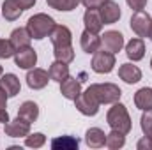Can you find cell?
Masks as SVG:
<instances>
[{
    "instance_id": "3957f363",
    "label": "cell",
    "mask_w": 152,
    "mask_h": 150,
    "mask_svg": "<svg viewBox=\"0 0 152 150\" xmlns=\"http://www.w3.org/2000/svg\"><path fill=\"white\" fill-rule=\"evenodd\" d=\"M75 106H76V110L81 115H85V117H96L99 113L101 103H99L97 95L94 94V90L88 87L85 92H81L75 99Z\"/></svg>"
},
{
    "instance_id": "8fae6325",
    "label": "cell",
    "mask_w": 152,
    "mask_h": 150,
    "mask_svg": "<svg viewBox=\"0 0 152 150\" xmlns=\"http://www.w3.org/2000/svg\"><path fill=\"white\" fill-rule=\"evenodd\" d=\"M101 44L104 50H108L112 53H118L124 48V36L118 30H108L101 36Z\"/></svg>"
},
{
    "instance_id": "8992f818",
    "label": "cell",
    "mask_w": 152,
    "mask_h": 150,
    "mask_svg": "<svg viewBox=\"0 0 152 150\" xmlns=\"http://www.w3.org/2000/svg\"><path fill=\"white\" fill-rule=\"evenodd\" d=\"M129 27L138 37H149V32H151V27H152V18L143 9L142 11H134L133 16H131Z\"/></svg>"
},
{
    "instance_id": "ffe728a7",
    "label": "cell",
    "mask_w": 152,
    "mask_h": 150,
    "mask_svg": "<svg viewBox=\"0 0 152 150\" xmlns=\"http://www.w3.org/2000/svg\"><path fill=\"white\" fill-rule=\"evenodd\" d=\"M50 145L53 150H76L80 147V140L71 136V134H64V136L53 138Z\"/></svg>"
},
{
    "instance_id": "d4e9b609",
    "label": "cell",
    "mask_w": 152,
    "mask_h": 150,
    "mask_svg": "<svg viewBox=\"0 0 152 150\" xmlns=\"http://www.w3.org/2000/svg\"><path fill=\"white\" fill-rule=\"evenodd\" d=\"M48 73H50V79L60 83V81H64V79L69 76V64H64V62H60V60H55V62L50 66Z\"/></svg>"
},
{
    "instance_id": "83f0119b",
    "label": "cell",
    "mask_w": 152,
    "mask_h": 150,
    "mask_svg": "<svg viewBox=\"0 0 152 150\" xmlns=\"http://www.w3.org/2000/svg\"><path fill=\"white\" fill-rule=\"evenodd\" d=\"M46 4H48L51 9L69 12V11H75L76 7H78V4H81V2H80V0H46Z\"/></svg>"
},
{
    "instance_id": "836d02e7",
    "label": "cell",
    "mask_w": 152,
    "mask_h": 150,
    "mask_svg": "<svg viewBox=\"0 0 152 150\" xmlns=\"http://www.w3.org/2000/svg\"><path fill=\"white\" fill-rule=\"evenodd\" d=\"M80 2H81L87 9H99L106 0H80Z\"/></svg>"
},
{
    "instance_id": "9a60e30c",
    "label": "cell",
    "mask_w": 152,
    "mask_h": 150,
    "mask_svg": "<svg viewBox=\"0 0 152 150\" xmlns=\"http://www.w3.org/2000/svg\"><path fill=\"white\" fill-rule=\"evenodd\" d=\"M50 41L53 46H67L73 42V34L69 30V27L66 25H55V28L50 34Z\"/></svg>"
},
{
    "instance_id": "4316f807",
    "label": "cell",
    "mask_w": 152,
    "mask_h": 150,
    "mask_svg": "<svg viewBox=\"0 0 152 150\" xmlns=\"http://www.w3.org/2000/svg\"><path fill=\"white\" fill-rule=\"evenodd\" d=\"M124 145H126V134H122L118 131H113V129H112V133L106 134V147L108 149L118 150V149H122Z\"/></svg>"
},
{
    "instance_id": "9c48e42d",
    "label": "cell",
    "mask_w": 152,
    "mask_h": 150,
    "mask_svg": "<svg viewBox=\"0 0 152 150\" xmlns=\"http://www.w3.org/2000/svg\"><path fill=\"white\" fill-rule=\"evenodd\" d=\"M99 14L103 18V23L104 25H113L120 20L122 16V11H120V5L113 2V0H106L101 7H99Z\"/></svg>"
},
{
    "instance_id": "e0dca14e",
    "label": "cell",
    "mask_w": 152,
    "mask_h": 150,
    "mask_svg": "<svg viewBox=\"0 0 152 150\" xmlns=\"http://www.w3.org/2000/svg\"><path fill=\"white\" fill-rule=\"evenodd\" d=\"M0 87L5 90V94L9 97H16L21 90V83H20L18 76L12 74V73H5V74L0 76Z\"/></svg>"
},
{
    "instance_id": "4fadbf2b",
    "label": "cell",
    "mask_w": 152,
    "mask_h": 150,
    "mask_svg": "<svg viewBox=\"0 0 152 150\" xmlns=\"http://www.w3.org/2000/svg\"><path fill=\"white\" fill-rule=\"evenodd\" d=\"M80 46H81V50L85 51V53H96L99 48H101V37L97 36V34H94V32H90V30H83L81 32V36H80Z\"/></svg>"
},
{
    "instance_id": "5bb4252c",
    "label": "cell",
    "mask_w": 152,
    "mask_h": 150,
    "mask_svg": "<svg viewBox=\"0 0 152 150\" xmlns=\"http://www.w3.org/2000/svg\"><path fill=\"white\" fill-rule=\"evenodd\" d=\"M83 25L87 30L94 32V34H99L103 30V18L99 14V9H87L85 14H83Z\"/></svg>"
},
{
    "instance_id": "ab89813d",
    "label": "cell",
    "mask_w": 152,
    "mask_h": 150,
    "mask_svg": "<svg viewBox=\"0 0 152 150\" xmlns=\"http://www.w3.org/2000/svg\"><path fill=\"white\" fill-rule=\"evenodd\" d=\"M151 67H152V58H151Z\"/></svg>"
},
{
    "instance_id": "30bf717a",
    "label": "cell",
    "mask_w": 152,
    "mask_h": 150,
    "mask_svg": "<svg viewBox=\"0 0 152 150\" xmlns=\"http://www.w3.org/2000/svg\"><path fill=\"white\" fill-rule=\"evenodd\" d=\"M50 81V73L41 69V67H32L28 69L27 73V85L32 88V90H41L48 85Z\"/></svg>"
},
{
    "instance_id": "5b68a950",
    "label": "cell",
    "mask_w": 152,
    "mask_h": 150,
    "mask_svg": "<svg viewBox=\"0 0 152 150\" xmlns=\"http://www.w3.org/2000/svg\"><path fill=\"white\" fill-rule=\"evenodd\" d=\"M92 71L97 74H108L112 73L115 67V53L108 50H97L92 57V64H90Z\"/></svg>"
},
{
    "instance_id": "d590c367",
    "label": "cell",
    "mask_w": 152,
    "mask_h": 150,
    "mask_svg": "<svg viewBox=\"0 0 152 150\" xmlns=\"http://www.w3.org/2000/svg\"><path fill=\"white\" fill-rule=\"evenodd\" d=\"M7 99H9V95H7L5 90L0 87V110H2V108H7Z\"/></svg>"
},
{
    "instance_id": "cb8c5ba5",
    "label": "cell",
    "mask_w": 152,
    "mask_h": 150,
    "mask_svg": "<svg viewBox=\"0 0 152 150\" xmlns=\"http://www.w3.org/2000/svg\"><path fill=\"white\" fill-rule=\"evenodd\" d=\"M18 117H21V118H25L27 122L32 124V122H36L39 118V106L34 101H25L18 108Z\"/></svg>"
},
{
    "instance_id": "44dd1931",
    "label": "cell",
    "mask_w": 152,
    "mask_h": 150,
    "mask_svg": "<svg viewBox=\"0 0 152 150\" xmlns=\"http://www.w3.org/2000/svg\"><path fill=\"white\" fill-rule=\"evenodd\" d=\"M134 106L142 111L152 110V88L143 87L134 94Z\"/></svg>"
},
{
    "instance_id": "4dcf8cb0",
    "label": "cell",
    "mask_w": 152,
    "mask_h": 150,
    "mask_svg": "<svg viewBox=\"0 0 152 150\" xmlns=\"http://www.w3.org/2000/svg\"><path fill=\"white\" fill-rule=\"evenodd\" d=\"M16 53V48L11 41H5V39H0V58H11L14 57Z\"/></svg>"
},
{
    "instance_id": "e575fe53",
    "label": "cell",
    "mask_w": 152,
    "mask_h": 150,
    "mask_svg": "<svg viewBox=\"0 0 152 150\" xmlns=\"http://www.w3.org/2000/svg\"><path fill=\"white\" fill-rule=\"evenodd\" d=\"M16 2L21 5V9H23V11H27V9H32V7L36 5V2H37V0H16Z\"/></svg>"
},
{
    "instance_id": "74e56055",
    "label": "cell",
    "mask_w": 152,
    "mask_h": 150,
    "mask_svg": "<svg viewBox=\"0 0 152 150\" xmlns=\"http://www.w3.org/2000/svg\"><path fill=\"white\" fill-rule=\"evenodd\" d=\"M149 37H151V41H152V27H151V32H149Z\"/></svg>"
},
{
    "instance_id": "6da1fadb",
    "label": "cell",
    "mask_w": 152,
    "mask_h": 150,
    "mask_svg": "<svg viewBox=\"0 0 152 150\" xmlns=\"http://www.w3.org/2000/svg\"><path fill=\"white\" fill-rule=\"evenodd\" d=\"M106 122H108V125L113 131H118L122 134H129L131 133V127H133L131 117L127 113V108L122 103H118V101L113 103V106L108 110V113H106Z\"/></svg>"
},
{
    "instance_id": "52a82bcc",
    "label": "cell",
    "mask_w": 152,
    "mask_h": 150,
    "mask_svg": "<svg viewBox=\"0 0 152 150\" xmlns=\"http://www.w3.org/2000/svg\"><path fill=\"white\" fill-rule=\"evenodd\" d=\"M14 62L20 69H32L36 64H37V53L34 48L30 46H23V48H18L16 53H14Z\"/></svg>"
},
{
    "instance_id": "f546056e",
    "label": "cell",
    "mask_w": 152,
    "mask_h": 150,
    "mask_svg": "<svg viewBox=\"0 0 152 150\" xmlns=\"http://www.w3.org/2000/svg\"><path fill=\"white\" fill-rule=\"evenodd\" d=\"M140 127H142L143 134H145V136H149V138L152 140V110H147V111L142 113Z\"/></svg>"
},
{
    "instance_id": "484cf974",
    "label": "cell",
    "mask_w": 152,
    "mask_h": 150,
    "mask_svg": "<svg viewBox=\"0 0 152 150\" xmlns=\"http://www.w3.org/2000/svg\"><path fill=\"white\" fill-rule=\"evenodd\" d=\"M53 55H55V60H60L64 64H71L75 60L73 44H67V46H53Z\"/></svg>"
},
{
    "instance_id": "f1b7e54d",
    "label": "cell",
    "mask_w": 152,
    "mask_h": 150,
    "mask_svg": "<svg viewBox=\"0 0 152 150\" xmlns=\"http://www.w3.org/2000/svg\"><path fill=\"white\" fill-rule=\"evenodd\" d=\"M44 143H46V136L42 133H34V134L25 136V145L30 149H41Z\"/></svg>"
},
{
    "instance_id": "2e32d148",
    "label": "cell",
    "mask_w": 152,
    "mask_h": 150,
    "mask_svg": "<svg viewBox=\"0 0 152 150\" xmlns=\"http://www.w3.org/2000/svg\"><path fill=\"white\" fill-rule=\"evenodd\" d=\"M118 78L122 81H126L127 85H133V83H138L142 79V71L138 66L126 62V64H120V67H118Z\"/></svg>"
},
{
    "instance_id": "277c9868",
    "label": "cell",
    "mask_w": 152,
    "mask_h": 150,
    "mask_svg": "<svg viewBox=\"0 0 152 150\" xmlns=\"http://www.w3.org/2000/svg\"><path fill=\"white\" fill-rule=\"evenodd\" d=\"M90 88L94 90L101 104H113L122 97V90L115 83H92Z\"/></svg>"
},
{
    "instance_id": "603a6c76",
    "label": "cell",
    "mask_w": 152,
    "mask_h": 150,
    "mask_svg": "<svg viewBox=\"0 0 152 150\" xmlns=\"http://www.w3.org/2000/svg\"><path fill=\"white\" fill-rule=\"evenodd\" d=\"M9 41L14 44V48L18 50V48H23V46H30V41H32V36H30V32H28V28L25 27H20V28H14L12 32H11V37Z\"/></svg>"
},
{
    "instance_id": "ba28073f",
    "label": "cell",
    "mask_w": 152,
    "mask_h": 150,
    "mask_svg": "<svg viewBox=\"0 0 152 150\" xmlns=\"http://www.w3.org/2000/svg\"><path fill=\"white\" fill-rule=\"evenodd\" d=\"M30 122H27L25 118H21V117H16L14 120H9L7 124H5V134L9 136V138H25V136H28L30 134Z\"/></svg>"
},
{
    "instance_id": "7a4b0ae2",
    "label": "cell",
    "mask_w": 152,
    "mask_h": 150,
    "mask_svg": "<svg viewBox=\"0 0 152 150\" xmlns=\"http://www.w3.org/2000/svg\"><path fill=\"white\" fill-rule=\"evenodd\" d=\"M55 25H57L55 20L51 16L44 14V12H37V14L30 16L28 21H27V28H28L32 39H37V41H41L44 37H50V34L55 28Z\"/></svg>"
},
{
    "instance_id": "d6a6232c",
    "label": "cell",
    "mask_w": 152,
    "mask_h": 150,
    "mask_svg": "<svg viewBox=\"0 0 152 150\" xmlns=\"http://www.w3.org/2000/svg\"><path fill=\"white\" fill-rule=\"evenodd\" d=\"M126 2H127V5L133 11H142V9H145V5H147L149 0H126Z\"/></svg>"
},
{
    "instance_id": "8d00e7d4",
    "label": "cell",
    "mask_w": 152,
    "mask_h": 150,
    "mask_svg": "<svg viewBox=\"0 0 152 150\" xmlns=\"http://www.w3.org/2000/svg\"><path fill=\"white\" fill-rule=\"evenodd\" d=\"M9 120H11V118H9V113H7V110H5V108H2V110H0V122L5 125Z\"/></svg>"
},
{
    "instance_id": "ac0fdd59",
    "label": "cell",
    "mask_w": 152,
    "mask_h": 150,
    "mask_svg": "<svg viewBox=\"0 0 152 150\" xmlns=\"http://www.w3.org/2000/svg\"><path fill=\"white\" fill-rule=\"evenodd\" d=\"M126 55L129 60L133 62H138L145 57V42L142 37H134L131 39L127 44H126Z\"/></svg>"
},
{
    "instance_id": "7c38bea8",
    "label": "cell",
    "mask_w": 152,
    "mask_h": 150,
    "mask_svg": "<svg viewBox=\"0 0 152 150\" xmlns=\"http://www.w3.org/2000/svg\"><path fill=\"white\" fill-rule=\"evenodd\" d=\"M60 94L66 99L75 101L76 97L81 94V79L73 78V76H67L64 81H60Z\"/></svg>"
},
{
    "instance_id": "f35d334b",
    "label": "cell",
    "mask_w": 152,
    "mask_h": 150,
    "mask_svg": "<svg viewBox=\"0 0 152 150\" xmlns=\"http://www.w3.org/2000/svg\"><path fill=\"white\" fill-rule=\"evenodd\" d=\"M4 74V71H2V66H0V76Z\"/></svg>"
},
{
    "instance_id": "7402d4cb",
    "label": "cell",
    "mask_w": 152,
    "mask_h": 150,
    "mask_svg": "<svg viewBox=\"0 0 152 150\" xmlns=\"http://www.w3.org/2000/svg\"><path fill=\"white\" fill-rule=\"evenodd\" d=\"M2 14H4V18L7 21H16L23 14V9H21V5L16 0H4V4H2Z\"/></svg>"
},
{
    "instance_id": "d6986e66",
    "label": "cell",
    "mask_w": 152,
    "mask_h": 150,
    "mask_svg": "<svg viewBox=\"0 0 152 150\" xmlns=\"http://www.w3.org/2000/svg\"><path fill=\"white\" fill-rule=\"evenodd\" d=\"M85 143L90 147V149H101L106 145V134L103 129L99 127H90L87 133H85Z\"/></svg>"
},
{
    "instance_id": "1f68e13d",
    "label": "cell",
    "mask_w": 152,
    "mask_h": 150,
    "mask_svg": "<svg viewBox=\"0 0 152 150\" xmlns=\"http://www.w3.org/2000/svg\"><path fill=\"white\" fill-rule=\"evenodd\" d=\"M136 149H138V150H152V140L149 138V136H145V134H143V138H142V140H138Z\"/></svg>"
}]
</instances>
